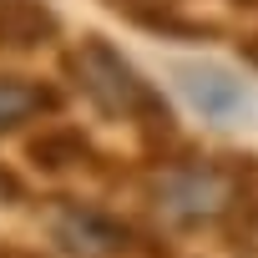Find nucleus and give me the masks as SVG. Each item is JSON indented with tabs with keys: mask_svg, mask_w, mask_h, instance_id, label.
<instances>
[{
	"mask_svg": "<svg viewBox=\"0 0 258 258\" xmlns=\"http://www.w3.org/2000/svg\"><path fill=\"white\" fill-rule=\"evenodd\" d=\"M21 203H26V177L0 162V208H21Z\"/></svg>",
	"mask_w": 258,
	"mask_h": 258,
	"instance_id": "obj_10",
	"label": "nucleus"
},
{
	"mask_svg": "<svg viewBox=\"0 0 258 258\" xmlns=\"http://www.w3.org/2000/svg\"><path fill=\"white\" fill-rule=\"evenodd\" d=\"M228 258H258V152H238V192L218 228Z\"/></svg>",
	"mask_w": 258,
	"mask_h": 258,
	"instance_id": "obj_8",
	"label": "nucleus"
},
{
	"mask_svg": "<svg viewBox=\"0 0 258 258\" xmlns=\"http://www.w3.org/2000/svg\"><path fill=\"white\" fill-rule=\"evenodd\" d=\"M66 36V21L51 0H0V56H31Z\"/></svg>",
	"mask_w": 258,
	"mask_h": 258,
	"instance_id": "obj_6",
	"label": "nucleus"
},
{
	"mask_svg": "<svg viewBox=\"0 0 258 258\" xmlns=\"http://www.w3.org/2000/svg\"><path fill=\"white\" fill-rule=\"evenodd\" d=\"M177 86H182V96L192 101V111L203 116V121H213V126H228V121H238L248 106H253V96H248V86L233 76V71H223V66H198V61H182L177 71Z\"/></svg>",
	"mask_w": 258,
	"mask_h": 258,
	"instance_id": "obj_5",
	"label": "nucleus"
},
{
	"mask_svg": "<svg viewBox=\"0 0 258 258\" xmlns=\"http://www.w3.org/2000/svg\"><path fill=\"white\" fill-rule=\"evenodd\" d=\"M233 192H238V152H198L192 142L177 157L147 167V177H142L147 208L172 233H213L218 238V228L233 208Z\"/></svg>",
	"mask_w": 258,
	"mask_h": 258,
	"instance_id": "obj_2",
	"label": "nucleus"
},
{
	"mask_svg": "<svg viewBox=\"0 0 258 258\" xmlns=\"http://www.w3.org/2000/svg\"><path fill=\"white\" fill-rule=\"evenodd\" d=\"M238 11H248V16H258V0H233Z\"/></svg>",
	"mask_w": 258,
	"mask_h": 258,
	"instance_id": "obj_12",
	"label": "nucleus"
},
{
	"mask_svg": "<svg viewBox=\"0 0 258 258\" xmlns=\"http://www.w3.org/2000/svg\"><path fill=\"white\" fill-rule=\"evenodd\" d=\"M46 233L76 253V258H172L162 233L121 218L111 208L81 203V198H51L46 208Z\"/></svg>",
	"mask_w": 258,
	"mask_h": 258,
	"instance_id": "obj_3",
	"label": "nucleus"
},
{
	"mask_svg": "<svg viewBox=\"0 0 258 258\" xmlns=\"http://www.w3.org/2000/svg\"><path fill=\"white\" fill-rule=\"evenodd\" d=\"M26 162L46 177H101V182H121L126 167L121 157L101 152L76 121H56V126H41L36 137H26Z\"/></svg>",
	"mask_w": 258,
	"mask_h": 258,
	"instance_id": "obj_4",
	"label": "nucleus"
},
{
	"mask_svg": "<svg viewBox=\"0 0 258 258\" xmlns=\"http://www.w3.org/2000/svg\"><path fill=\"white\" fill-rule=\"evenodd\" d=\"M61 76L81 91V101L96 116L132 126L147 167H157V162H167V157H177L187 147L182 126H177V111L162 96V86L147 81V71L116 41H106L101 31H86L61 51Z\"/></svg>",
	"mask_w": 258,
	"mask_h": 258,
	"instance_id": "obj_1",
	"label": "nucleus"
},
{
	"mask_svg": "<svg viewBox=\"0 0 258 258\" xmlns=\"http://www.w3.org/2000/svg\"><path fill=\"white\" fill-rule=\"evenodd\" d=\"M0 258H41L36 248H21V243H0Z\"/></svg>",
	"mask_w": 258,
	"mask_h": 258,
	"instance_id": "obj_11",
	"label": "nucleus"
},
{
	"mask_svg": "<svg viewBox=\"0 0 258 258\" xmlns=\"http://www.w3.org/2000/svg\"><path fill=\"white\" fill-rule=\"evenodd\" d=\"M61 106H66V91H61L56 81L0 71V137L21 132V126H31V121L61 116Z\"/></svg>",
	"mask_w": 258,
	"mask_h": 258,
	"instance_id": "obj_7",
	"label": "nucleus"
},
{
	"mask_svg": "<svg viewBox=\"0 0 258 258\" xmlns=\"http://www.w3.org/2000/svg\"><path fill=\"white\" fill-rule=\"evenodd\" d=\"M106 11H116L126 26H142V21H152V16H167V11H187L192 0H101Z\"/></svg>",
	"mask_w": 258,
	"mask_h": 258,
	"instance_id": "obj_9",
	"label": "nucleus"
}]
</instances>
